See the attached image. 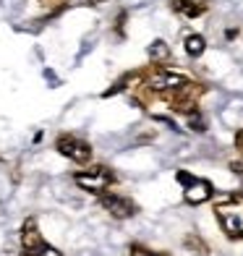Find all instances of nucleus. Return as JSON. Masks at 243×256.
Instances as JSON below:
<instances>
[{
	"label": "nucleus",
	"instance_id": "6e6552de",
	"mask_svg": "<svg viewBox=\"0 0 243 256\" xmlns=\"http://www.w3.org/2000/svg\"><path fill=\"white\" fill-rule=\"evenodd\" d=\"M144 74H146V68H134V71H126L108 92H102V97H115V94H120V92H131L136 84H142V81H144Z\"/></svg>",
	"mask_w": 243,
	"mask_h": 256
},
{
	"label": "nucleus",
	"instance_id": "f3484780",
	"mask_svg": "<svg viewBox=\"0 0 243 256\" xmlns=\"http://www.w3.org/2000/svg\"><path fill=\"white\" fill-rule=\"evenodd\" d=\"M126 18H128L126 10H120V14L115 16V34H118V37H123V34H126Z\"/></svg>",
	"mask_w": 243,
	"mask_h": 256
},
{
	"label": "nucleus",
	"instance_id": "1a4fd4ad",
	"mask_svg": "<svg viewBox=\"0 0 243 256\" xmlns=\"http://www.w3.org/2000/svg\"><path fill=\"white\" fill-rule=\"evenodd\" d=\"M18 240H21V251H24V254L32 251V248H37L40 243H42V236H40V228H37V220H34V217H29L26 222H24Z\"/></svg>",
	"mask_w": 243,
	"mask_h": 256
},
{
	"label": "nucleus",
	"instance_id": "39448f33",
	"mask_svg": "<svg viewBox=\"0 0 243 256\" xmlns=\"http://www.w3.org/2000/svg\"><path fill=\"white\" fill-rule=\"evenodd\" d=\"M176 178H178V183L183 186V188H186L183 191V199H186V204H191V206H199V204L210 202L214 196V186L206 178H196L186 170H178Z\"/></svg>",
	"mask_w": 243,
	"mask_h": 256
},
{
	"label": "nucleus",
	"instance_id": "4468645a",
	"mask_svg": "<svg viewBox=\"0 0 243 256\" xmlns=\"http://www.w3.org/2000/svg\"><path fill=\"white\" fill-rule=\"evenodd\" d=\"M186 118H188V128H191V131H196V134H204V131H206V118H204L199 110L191 112V115H186Z\"/></svg>",
	"mask_w": 243,
	"mask_h": 256
},
{
	"label": "nucleus",
	"instance_id": "ddd939ff",
	"mask_svg": "<svg viewBox=\"0 0 243 256\" xmlns=\"http://www.w3.org/2000/svg\"><path fill=\"white\" fill-rule=\"evenodd\" d=\"M128 254H131V256H172V254H168V251H152V248H146L144 243H131Z\"/></svg>",
	"mask_w": 243,
	"mask_h": 256
},
{
	"label": "nucleus",
	"instance_id": "aec40b11",
	"mask_svg": "<svg viewBox=\"0 0 243 256\" xmlns=\"http://www.w3.org/2000/svg\"><path fill=\"white\" fill-rule=\"evenodd\" d=\"M81 3H86V6H100V3H108V0H81Z\"/></svg>",
	"mask_w": 243,
	"mask_h": 256
},
{
	"label": "nucleus",
	"instance_id": "423d86ee",
	"mask_svg": "<svg viewBox=\"0 0 243 256\" xmlns=\"http://www.w3.org/2000/svg\"><path fill=\"white\" fill-rule=\"evenodd\" d=\"M100 204L105 212H110L115 220H128L138 212V204L134 199H128V196H123V194H102L100 196Z\"/></svg>",
	"mask_w": 243,
	"mask_h": 256
},
{
	"label": "nucleus",
	"instance_id": "7ed1b4c3",
	"mask_svg": "<svg viewBox=\"0 0 243 256\" xmlns=\"http://www.w3.org/2000/svg\"><path fill=\"white\" fill-rule=\"evenodd\" d=\"M76 186H81L84 191L94 194V196H102L108 194L115 183H118V176H115V170L108 168V165H94V168H86L74 176Z\"/></svg>",
	"mask_w": 243,
	"mask_h": 256
},
{
	"label": "nucleus",
	"instance_id": "9d476101",
	"mask_svg": "<svg viewBox=\"0 0 243 256\" xmlns=\"http://www.w3.org/2000/svg\"><path fill=\"white\" fill-rule=\"evenodd\" d=\"M146 52H149V66H170L172 63V52L165 40H154Z\"/></svg>",
	"mask_w": 243,
	"mask_h": 256
},
{
	"label": "nucleus",
	"instance_id": "9b49d317",
	"mask_svg": "<svg viewBox=\"0 0 243 256\" xmlns=\"http://www.w3.org/2000/svg\"><path fill=\"white\" fill-rule=\"evenodd\" d=\"M183 50H186L188 58H202L204 50H206V40L202 34H186V37H183Z\"/></svg>",
	"mask_w": 243,
	"mask_h": 256
},
{
	"label": "nucleus",
	"instance_id": "dca6fc26",
	"mask_svg": "<svg viewBox=\"0 0 243 256\" xmlns=\"http://www.w3.org/2000/svg\"><path fill=\"white\" fill-rule=\"evenodd\" d=\"M37 3H40L42 8H50L52 14H58V10L68 8V0H37Z\"/></svg>",
	"mask_w": 243,
	"mask_h": 256
},
{
	"label": "nucleus",
	"instance_id": "4be33fe9",
	"mask_svg": "<svg viewBox=\"0 0 243 256\" xmlns=\"http://www.w3.org/2000/svg\"><path fill=\"white\" fill-rule=\"evenodd\" d=\"M0 162H3V157H0Z\"/></svg>",
	"mask_w": 243,
	"mask_h": 256
},
{
	"label": "nucleus",
	"instance_id": "20e7f679",
	"mask_svg": "<svg viewBox=\"0 0 243 256\" xmlns=\"http://www.w3.org/2000/svg\"><path fill=\"white\" fill-rule=\"evenodd\" d=\"M55 149H58V154H63L66 160L76 162V165H89L92 154H94L92 144L86 142L84 136H78V134H74V131L58 134V136H55Z\"/></svg>",
	"mask_w": 243,
	"mask_h": 256
},
{
	"label": "nucleus",
	"instance_id": "a211bd4d",
	"mask_svg": "<svg viewBox=\"0 0 243 256\" xmlns=\"http://www.w3.org/2000/svg\"><path fill=\"white\" fill-rule=\"evenodd\" d=\"M230 170H233L236 176H243V157H240V160H233V162H230Z\"/></svg>",
	"mask_w": 243,
	"mask_h": 256
},
{
	"label": "nucleus",
	"instance_id": "5701e85b",
	"mask_svg": "<svg viewBox=\"0 0 243 256\" xmlns=\"http://www.w3.org/2000/svg\"><path fill=\"white\" fill-rule=\"evenodd\" d=\"M240 194H243V188H240Z\"/></svg>",
	"mask_w": 243,
	"mask_h": 256
},
{
	"label": "nucleus",
	"instance_id": "f03ea898",
	"mask_svg": "<svg viewBox=\"0 0 243 256\" xmlns=\"http://www.w3.org/2000/svg\"><path fill=\"white\" fill-rule=\"evenodd\" d=\"M204 94H206V86L199 84V81H191V78H188L183 86L168 92V94L160 97V100L165 102L172 112H178V115H191V112L199 110V100H202Z\"/></svg>",
	"mask_w": 243,
	"mask_h": 256
},
{
	"label": "nucleus",
	"instance_id": "412c9836",
	"mask_svg": "<svg viewBox=\"0 0 243 256\" xmlns=\"http://www.w3.org/2000/svg\"><path fill=\"white\" fill-rule=\"evenodd\" d=\"M225 37H228V40H233V37H238V29H228V32H225Z\"/></svg>",
	"mask_w": 243,
	"mask_h": 256
},
{
	"label": "nucleus",
	"instance_id": "6ab92c4d",
	"mask_svg": "<svg viewBox=\"0 0 243 256\" xmlns=\"http://www.w3.org/2000/svg\"><path fill=\"white\" fill-rule=\"evenodd\" d=\"M236 146H238L240 152H243V128H240V131L236 134Z\"/></svg>",
	"mask_w": 243,
	"mask_h": 256
},
{
	"label": "nucleus",
	"instance_id": "2eb2a0df",
	"mask_svg": "<svg viewBox=\"0 0 243 256\" xmlns=\"http://www.w3.org/2000/svg\"><path fill=\"white\" fill-rule=\"evenodd\" d=\"M24 256H63V254L58 251L55 246H50V243H44V240H42V243H40L37 248H32V251H26Z\"/></svg>",
	"mask_w": 243,
	"mask_h": 256
},
{
	"label": "nucleus",
	"instance_id": "f8f14e48",
	"mask_svg": "<svg viewBox=\"0 0 243 256\" xmlns=\"http://www.w3.org/2000/svg\"><path fill=\"white\" fill-rule=\"evenodd\" d=\"M183 246H186L188 251H194L196 256H206V254H210V243H206L199 232H188V236L183 238Z\"/></svg>",
	"mask_w": 243,
	"mask_h": 256
},
{
	"label": "nucleus",
	"instance_id": "f257e3e1",
	"mask_svg": "<svg viewBox=\"0 0 243 256\" xmlns=\"http://www.w3.org/2000/svg\"><path fill=\"white\" fill-rule=\"evenodd\" d=\"M214 217L222 232L230 240H240L243 238V194H230L228 199L214 204Z\"/></svg>",
	"mask_w": 243,
	"mask_h": 256
},
{
	"label": "nucleus",
	"instance_id": "0eeeda50",
	"mask_svg": "<svg viewBox=\"0 0 243 256\" xmlns=\"http://www.w3.org/2000/svg\"><path fill=\"white\" fill-rule=\"evenodd\" d=\"M212 8V0H170V10L183 18H202Z\"/></svg>",
	"mask_w": 243,
	"mask_h": 256
}]
</instances>
